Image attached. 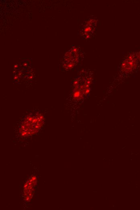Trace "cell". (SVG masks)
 Returning <instances> with one entry per match:
<instances>
[{
	"label": "cell",
	"instance_id": "obj_1",
	"mask_svg": "<svg viewBox=\"0 0 140 210\" xmlns=\"http://www.w3.org/2000/svg\"><path fill=\"white\" fill-rule=\"evenodd\" d=\"M33 74L31 64L24 62L15 67L13 79L17 84H28L32 81Z\"/></svg>",
	"mask_w": 140,
	"mask_h": 210
}]
</instances>
